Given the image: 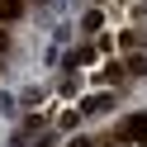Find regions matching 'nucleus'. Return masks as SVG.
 Masks as SVG:
<instances>
[{"mask_svg": "<svg viewBox=\"0 0 147 147\" xmlns=\"http://www.w3.org/2000/svg\"><path fill=\"white\" fill-rule=\"evenodd\" d=\"M95 81H105V86H123V81H128V76H123V67H119V62H109V67H105V71H100V76H95Z\"/></svg>", "mask_w": 147, "mask_h": 147, "instance_id": "20e7f679", "label": "nucleus"}, {"mask_svg": "<svg viewBox=\"0 0 147 147\" xmlns=\"http://www.w3.org/2000/svg\"><path fill=\"white\" fill-rule=\"evenodd\" d=\"M109 105H114V95H90L86 105H81V114H105Z\"/></svg>", "mask_w": 147, "mask_h": 147, "instance_id": "7ed1b4c3", "label": "nucleus"}, {"mask_svg": "<svg viewBox=\"0 0 147 147\" xmlns=\"http://www.w3.org/2000/svg\"><path fill=\"white\" fill-rule=\"evenodd\" d=\"M123 76H147V57H142V52H128V62H123Z\"/></svg>", "mask_w": 147, "mask_h": 147, "instance_id": "f03ea898", "label": "nucleus"}, {"mask_svg": "<svg viewBox=\"0 0 147 147\" xmlns=\"http://www.w3.org/2000/svg\"><path fill=\"white\" fill-rule=\"evenodd\" d=\"M71 147H90V142H86V138H76V142H71Z\"/></svg>", "mask_w": 147, "mask_h": 147, "instance_id": "0eeeda50", "label": "nucleus"}, {"mask_svg": "<svg viewBox=\"0 0 147 147\" xmlns=\"http://www.w3.org/2000/svg\"><path fill=\"white\" fill-rule=\"evenodd\" d=\"M119 138H128V142H142V138H147V114H133V119L123 123V133H119Z\"/></svg>", "mask_w": 147, "mask_h": 147, "instance_id": "f257e3e1", "label": "nucleus"}, {"mask_svg": "<svg viewBox=\"0 0 147 147\" xmlns=\"http://www.w3.org/2000/svg\"><path fill=\"white\" fill-rule=\"evenodd\" d=\"M19 14H24V0H0V24L19 19Z\"/></svg>", "mask_w": 147, "mask_h": 147, "instance_id": "39448f33", "label": "nucleus"}, {"mask_svg": "<svg viewBox=\"0 0 147 147\" xmlns=\"http://www.w3.org/2000/svg\"><path fill=\"white\" fill-rule=\"evenodd\" d=\"M10 48V29H5V24H0V52Z\"/></svg>", "mask_w": 147, "mask_h": 147, "instance_id": "423d86ee", "label": "nucleus"}]
</instances>
